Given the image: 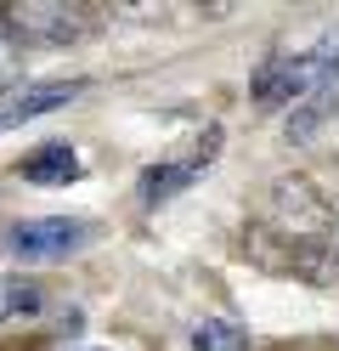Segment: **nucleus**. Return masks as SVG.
Masks as SVG:
<instances>
[{"mask_svg": "<svg viewBox=\"0 0 339 351\" xmlns=\"http://www.w3.org/2000/svg\"><path fill=\"white\" fill-rule=\"evenodd\" d=\"M79 91H85V80H45V85H23V91H6V97H0V130L57 114V108H68Z\"/></svg>", "mask_w": 339, "mask_h": 351, "instance_id": "nucleus-5", "label": "nucleus"}, {"mask_svg": "<svg viewBox=\"0 0 339 351\" xmlns=\"http://www.w3.org/2000/svg\"><path fill=\"white\" fill-rule=\"evenodd\" d=\"M328 255H334V267H339V210H334V227H328Z\"/></svg>", "mask_w": 339, "mask_h": 351, "instance_id": "nucleus-12", "label": "nucleus"}, {"mask_svg": "<svg viewBox=\"0 0 339 351\" xmlns=\"http://www.w3.org/2000/svg\"><path fill=\"white\" fill-rule=\"evenodd\" d=\"M17 69H23V40H17V29L6 23V12H0V85H6Z\"/></svg>", "mask_w": 339, "mask_h": 351, "instance_id": "nucleus-11", "label": "nucleus"}, {"mask_svg": "<svg viewBox=\"0 0 339 351\" xmlns=\"http://www.w3.org/2000/svg\"><path fill=\"white\" fill-rule=\"evenodd\" d=\"M45 289L29 278H0V317H23V312H40Z\"/></svg>", "mask_w": 339, "mask_h": 351, "instance_id": "nucleus-10", "label": "nucleus"}, {"mask_svg": "<svg viewBox=\"0 0 339 351\" xmlns=\"http://www.w3.org/2000/svg\"><path fill=\"white\" fill-rule=\"evenodd\" d=\"M79 176H85V165L74 159V147H62V142L40 147L34 159H23V182H34V187H68V182H79Z\"/></svg>", "mask_w": 339, "mask_h": 351, "instance_id": "nucleus-7", "label": "nucleus"}, {"mask_svg": "<svg viewBox=\"0 0 339 351\" xmlns=\"http://www.w3.org/2000/svg\"><path fill=\"white\" fill-rule=\"evenodd\" d=\"M215 147H221V130H210V136L198 142V153H192V159H181V165H153V170L142 176V199H147V204L175 199V193L187 187V182H192V176L210 165V159H215Z\"/></svg>", "mask_w": 339, "mask_h": 351, "instance_id": "nucleus-6", "label": "nucleus"}, {"mask_svg": "<svg viewBox=\"0 0 339 351\" xmlns=\"http://www.w3.org/2000/svg\"><path fill=\"white\" fill-rule=\"evenodd\" d=\"M266 221H271V232H277L294 255L300 250H328L334 204L305 182V176H283V182L271 187V199H266ZM294 255H288V267H294Z\"/></svg>", "mask_w": 339, "mask_h": 351, "instance_id": "nucleus-2", "label": "nucleus"}, {"mask_svg": "<svg viewBox=\"0 0 339 351\" xmlns=\"http://www.w3.org/2000/svg\"><path fill=\"white\" fill-rule=\"evenodd\" d=\"M6 23L17 29V40H45V46H68L97 29V12L90 6H62V0H23L6 12Z\"/></svg>", "mask_w": 339, "mask_h": 351, "instance_id": "nucleus-4", "label": "nucleus"}, {"mask_svg": "<svg viewBox=\"0 0 339 351\" xmlns=\"http://www.w3.org/2000/svg\"><path fill=\"white\" fill-rule=\"evenodd\" d=\"M334 108H339L334 85H323V91H311V97H305V102H300V108L288 114V136H294V142H305V136H311V130L323 125V119H334Z\"/></svg>", "mask_w": 339, "mask_h": 351, "instance_id": "nucleus-9", "label": "nucleus"}, {"mask_svg": "<svg viewBox=\"0 0 339 351\" xmlns=\"http://www.w3.org/2000/svg\"><path fill=\"white\" fill-rule=\"evenodd\" d=\"M90 221L79 215H29V221H6L0 227V250L29 261V267H45V261H68L74 250H85Z\"/></svg>", "mask_w": 339, "mask_h": 351, "instance_id": "nucleus-3", "label": "nucleus"}, {"mask_svg": "<svg viewBox=\"0 0 339 351\" xmlns=\"http://www.w3.org/2000/svg\"><path fill=\"white\" fill-rule=\"evenodd\" d=\"M192 346L198 351H249V328L232 317H203L192 328Z\"/></svg>", "mask_w": 339, "mask_h": 351, "instance_id": "nucleus-8", "label": "nucleus"}, {"mask_svg": "<svg viewBox=\"0 0 339 351\" xmlns=\"http://www.w3.org/2000/svg\"><path fill=\"white\" fill-rule=\"evenodd\" d=\"M334 80H339V29H328L316 46L294 51V57H271L255 74V97L266 108H288V102H305L311 91H323Z\"/></svg>", "mask_w": 339, "mask_h": 351, "instance_id": "nucleus-1", "label": "nucleus"}]
</instances>
